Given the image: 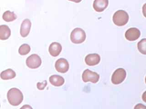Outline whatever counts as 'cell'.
Returning a JSON list of instances; mask_svg holds the SVG:
<instances>
[{
	"instance_id": "8fae6325",
	"label": "cell",
	"mask_w": 146,
	"mask_h": 109,
	"mask_svg": "<svg viewBox=\"0 0 146 109\" xmlns=\"http://www.w3.org/2000/svg\"><path fill=\"white\" fill-rule=\"evenodd\" d=\"M109 5V0H94L93 8L97 12H102L107 8Z\"/></svg>"
},
{
	"instance_id": "9c48e42d",
	"label": "cell",
	"mask_w": 146,
	"mask_h": 109,
	"mask_svg": "<svg viewBox=\"0 0 146 109\" xmlns=\"http://www.w3.org/2000/svg\"><path fill=\"white\" fill-rule=\"evenodd\" d=\"M100 61V56L98 54H90L85 57V63L90 66L98 65Z\"/></svg>"
},
{
	"instance_id": "277c9868",
	"label": "cell",
	"mask_w": 146,
	"mask_h": 109,
	"mask_svg": "<svg viewBox=\"0 0 146 109\" xmlns=\"http://www.w3.org/2000/svg\"><path fill=\"white\" fill-rule=\"evenodd\" d=\"M99 79H100L99 74H97L96 72L90 71L89 69H86L83 72V74H82V80H83V82H85V83H87V82H91V83L95 84L99 81Z\"/></svg>"
},
{
	"instance_id": "cb8c5ba5",
	"label": "cell",
	"mask_w": 146,
	"mask_h": 109,
	"mask_svg": "<svg viewBox=\"0 0 146 109\" xmlns=\"http://www.w3.org/2000/svg\"><path fill=\"white\" fill-rule=\"evenodd\" d=\"M145 83H146V77H145Z\"/></svg>"
},
{
	"instance_id": "52a82bcc",
	"label": "cell",
	"mask_w": 146,
	"mask_h": 109,
	"mask_svg": "<svg viewBox=\"0 0 146 109\" xmlns=\"http://www.w3.org/2000/svg\"><path fill=\"white\" fill-rule=\"evenodd\" d=\"M55 68L56 70L59 73H66L68 72V68H70V65L68 62L64 58H59L58 60L56 61L55 63Z\"/></svg>"
},
{
	"instance_id": "e0dca14e",
	"label": "cell",
	"mask_w": 146,
	"mask_h": 109,
	"mask_svg": "<svg viewBox=\"0 0 146 109\" xmlns=\"http://www.w3.org/2000/svg\"><path fill=\"white\" fill-rule=\"evenodd\" d=\"M31 50L29 45L27 44H23L21 47L18 49V53H19L21 56H25V54H27L29 53V51Z\"/></svg>"
},
{
	"instance_id": "d6986e66",
	"label": "cell",
	"mask_w": 146,
	"mask_h": 109,
	"mask_svg": "<svg viewBox=\"0 0 146 109\" xmlns=\"http://www.w3.org/2000/svg\"><path fill=\"white\" fill-rule=\"evenodd\" d=\"M46 85H47V82L44 81V83H38V88L39 90H42Z\"/></svg>"
},
{
	"instance_id": "ffe728a7",
	"label": "cell",
	"mask_w": 146,
	"mask_h": 109,
	"mask_svg": "<svg viewBox=\"0 0 146 109\" xmlns=\"http://www.w3.org/2000/svg\"><path fill=\"white\" fill-rule=\"evenodd\" d=\"M143 16L146 17V4H144L143 7Z\"/></svg>"
},
{
	"instance_id": "7c38bea8",
	"label": "cell",
	"mask_w": 146,
	"mask_h": 109,
	"mask_svg": "<svg viewBox=\"0 0 146 109\" xmlns=\"http://www.w3.org/2000/svg\"><path fill=\"white\" fill-rule=\"evenodd\" d=\"M61 50H62L61 45L58 42L52 43L48 47V52L52 56H58V54L61 53Z\"/></svg>"
},
{
	"instance_id": "4fadbf2b",
	"label": "cell",
	"mask_w": 146,
	"mask_h": 109,
	"mask_svg": "<svg viewBox=\"0 0 146 109\" xmlns=\"http://www.w3.org/2000/svg\"><path fill=\"white\" fill-rule=\"evenodd\" d=\"M49 82L51 83V85H53L54 86H61L65 80L62 76H58V75H53L49 77Z\"/></svg>"
},
{
	"instance_id": "5bb4252c",
	"label": "cell",
	"mask_w": 146,
	"mask_h": 109,
	"mask_svg": "<svg viewBox=\"0 0 146 109\" xmlns=\"http://www.w3.org/2000/svg\"><path fill=\"white\" fill-rule=\"evenodd\" d=\"M11 35V30L7 26L2 25L0 26V39L7 40Z\"/></svg>"
},
{
	"instance_id": "603a6c76",
	"label": "cell",
	"mask_w": 146,
	"mask_h": 109,
	"mask_svg": "<svg viewBox=\"0 0 146 109\" xmlns=\"http://www.w3.org/2000/svg\"><path fill=\"white\" fill-rule=\"evenodd\" d=\"M68 1H71V2H75V3H80L81 0H68Z\"/></svg>"
},
{
	"instance_id": "ba28073f",
	"label": "cell",
	"mask_w": 146,
	"mask_h": 109,
	"mask_svg": "<svg viewBox=\"0 0 146 109\" xmlns=\"http://www.w3.org/2000/svg\"><path fill=\"white\" fill-rule=\"evenodd\" d=\"M141 35V32L138 28H135V27H131L129 28L125 32V37L127 40L129 41H134L137 40Z\"/></svg>"
},
{
	"instance_id": "7402d4cb",
	"label": "cell",
	"mask_w": 146,
	"mask_h": 109,
	"mask_svg": "<svg viewBox=\"0 0 146 109\" xmlns=\"http://www.w3.org/2000/svg\"><path fill=\"white\" fill-rule=\"evenodd\" d=\"M143 101L146 103V91H145V92L143 94Z\"/></svg>"
},
{
	"instance_id": "6da1fadb",
	"label": "cell",
	"mask_w": 146,
	"mask_h": 109,
	"mask_svg": "<svg viewBox=\"0 0 146 109\" xmlns=\"http://www.w3.org/2000/svg\"><path fill=\"white\" fill-rule=\"evenodd\" d=\"M7 100L11 106H17L23 101V94L19 89L11 88L7 92Z\"/></svg>"
},
{
	"instance_id": "44dd1931",
	"label": "cell",
	"mask_w": 146,
	"mask_h": 109,
	"mask_svg": "<svg viewBox=\"0 0 146 109\" xmlns=\"http://www.w3.org/2000/svg\"><path fill=\"white\" fill-rule=\"evenodd\" d=\"M139 107H141V108H146V106H143V104H137V106H135V109H137V108H139Z\"/></svg>"
},
{
	"instance_id": "2e32d148",
	"label": "cell",
	"mask_w": 146,
	"mask_h": 109,
	"mask_svg": "<svg viewBox=\"0 0 146 109\" xmlns=\"http://www.w3.org/2000/svg\"><path fill=\"white\" fill-rule=\"evenodd\" d=\"M3 19L7 22H12L14 20L17 19V16L15 13H13L11 11H6L4 14H3Z\"/></svg>"
},
{
	"instance_id": "5b68a950",
	"label": "cell",
	"mask_w": 146,
	"mask_h": 109,
	"mask_svg": "<svg viewBox=\"0 0 146 109\" xmlns=\"http://www.w3.org/2000/svg\"><path fill=\"white\" fill-rule=\"evenodd\" d=\"M126 77V71L123 68H119L113 73L111 76V82L114 85H119L124 81Z\"/></svg>"
},
{
	"instance_id": "30bf717a",
	"label": "cell",
	"mask_w": 146,
	"mask_h": 109,
	"mask_svg": "<svg viewBox=\"0 0 146 109\" xmlns=\"http://www.w3.org/2000/svg\"><path fill=\"white\" fill-rule=\"evenodd\" d=\"M31 28V22L29 19H25L20 26V35L22 37H27L29 35Z\"/></svg>"
},
{
	"instance_id": "8992f818",
	"label": "cell",
	"mask_w": 146,
	"mask_h": 109,
	"mask_svg": "<svg viewBox=\"0 0 146 109\" xmlns=\"http://www.w3.org/2000/svg\"><path fill=\"white\" fill-rule=\"evenodd\" d=\"M27 66L31 69H36L41 66V58L38 54H31V56L27 59Z\"/></svg>"
},
{
	"instance_id": "7a4b0ae2",
	"label": "cell",
	"mask_w": 146,
	"mask_h": 109,
	"mask_svg": "<svg viewBox=\"0 0 146 109\" xmlns=\"http://www.w3.org/2000/svg\"><path fill=\"white\" fill-rule=\"evenodd\" d=\"M113 23L118 26H125L129 21V15L124 10H118L113 15Z\"/></svg>"
},
{
	"instance_id": "3957f363",
	"label": "cell",
	"mask_w": 146,
	"mask_h": 109,
	"mask_svg": "<svg viewBox=\"0 0 146 109\" xmlns=\"http://www.w3.org/2000/svg\"><path fill=\"white\" fill-rule=\"evenodd\" d=\"M86 39V34L81 28H75L70 34V40L74 44H81Z\"/></svg>"
},
{
	"instance_id": "9a60e30c",
	"label": "cell",
	"mask_w": 146,
	"mask_h": 109,
	"mask_svg": "<svg viewBox=\"0 0 146 109\" xmlns=\"http://www.w3.org/2000/svg\"><path fill=\"white\" fill-rule=\"evenodd\" d=\"M15 76H16V73L12 69H7L1 72V74H0V77H1L3 80L13 79V78H15Z\"/></svg>"
},
{
	"instance_id": "ac0fdd59",
	"label": "cell",
	"mask_w": 146,
	"mask_h": 109,
	"mask_svg": "<svg viewBox=\"0 0 146 109\" xmlns=\"http://www.w3.org/2000/svg\"><path fill=\"white\" fill-rule=\"evenodd\" d=\"M137 47H138L139 52H141L143 54H146V38L141 40L137 45Z\"/></svg>"
}]
</instances>
